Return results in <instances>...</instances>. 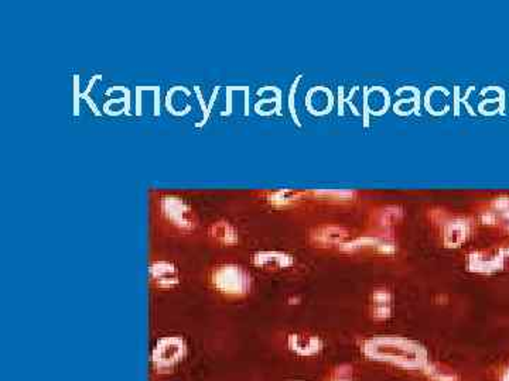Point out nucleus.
Instances as JSON below:
<instances>
[{"mask_svg": "<svg viewBox=\"0 0 509 381\" xmlns=\"http://www.w3.org/2000/svg\"><path fill=\"white\" fill-rule=\"evenodd\" d=\"M214 287L227 295L245 294L250 287V277L238 266L227 264L218 267L213 274Z\"/></svg>", "mask_w": 509, "mask_h": 381, "instance_id": "nucleus-1", "label": "nucleus"}, {"mask_svg": "<svg viewBox=\"0 0 509 381\" xmlns=\"http://www.w3.org/2000/svg\"><path fill=\"white\" fill-rule=\"evenodd\" d=\"M163 211L175 225L181 227H189L193 225V214H191L188 205L178 198L170 197L163 201Z\"/></svg>", "mask_w": 509, "mask_h": 381, "instance_id": "nucleus-2", "label": "nucleus"}, {"mask_svg": "<svg viewBox=\"0 0 509 381\" xmlns=\"http://www.w3.org/2000/svg\"><path fill=\"white\" fill-rule=\"evenodd\" d=\"M150 278L159 287L170 288L178 283V271L170 262H156L150 266Z\"/></svg>", "mask_w": 509, "mask_h": 381, "instance_id": "nucleus-3", "label": "nucleus"}, {"mask_svg": "<svg viewBox=\"0 0 509 381\" xmlns=\"http://www.w3.org/2000/svg\"><path fill=\"white\" fill-rule=\"evenodd\" d=\"M181 350H182V343H181V339L178 338H173V343H171V349H170V361H171V366L174 361L178 360V357L181 356ZM159 359H160V364L162 366H167V360H169V352L167 349H164V346L160 343V350H159ZM157 359V360H159Z\"/></svg>", "mask_w": 509, "mask_h": 381, "instance_id": "nucleus-4", "label": "nucleus"}]
</instances>
